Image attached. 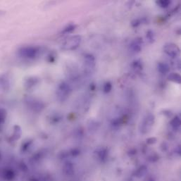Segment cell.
Returning <instances> with one entry per match:
<instances>
[{
	"label": "cell",
	"instance_id": "obj_1",
	"mask_svg": "<svg viewBox=\"0 0 181 181\" xmlns=\"http://www.w3.org/2000/svg\"><path fill=\"white\" fill-rule=\"evenodd\" d=\"M81 37L80 35H74L68 38L62 45L61 48L63 50H74L80 45Z\"/></svg>",
	"mask_w": 181,
	"mask_h": 181
},
{
	"label": "cell",
	"instance_id": "obj_2",
	"mask_svg": "<svg viewBox=\"0 0 181 181\" xmlns=\"http://www.w3.org/2000/svg\"><path fill=\"white\" fill-rule=\"evenodd\" d=\"M71 92V87L66 83H62L57 89V96L60 101H64L69 97Z\"/></svg>",
	"mask_w": 181,
	"mask_h": 181
},
{
	"label": "cell",
	"instance_id": "obj_3",
	"mask_svg": "<svg viewBox=\"0 0 181 181\" xmlns=\"http://www.w3.org/2000/svg\"><path fill=\"white\" fill-rule=\"evenodd\" d=\"M164 51L168 56L171 58L177 57L180 53L179 47L173 43H168L164 45Z\"/></svg>",
	"mask_w": 181,
	"mask_h": 181
},
{
	"label": "cell",
	"instance_id": "obj_4",
	"mask_svg": "<svg viewBox=\"0 0 181 181\" xmlns=\"http://www.w3.org/2000/svg\"><path fill=\"white\" fill-rule=\"evenodd\" d=\"M154 123V116L152 114H149L145 117L143 120L141 126V132L143 134H145L149 132V130L151 128Z\"/></svg>",
	"mask_w": 181,
	"mask_h": 181
},
{
	"label": "cell",
	"instance_id": "obj_5",
	"mask_svg": "<svg viewBox=\"0 0 181 181\" xmlns=\"http://www.w3.org/2000/svg\"><path fill=\"white\" fill-rule=\"evenodd\" d=\"M85 71L86 74H92L95 67V59L92 54H87L85 57Z\"/></svg>",
	"mask_w": 181,
	"mask_h": 181
},
{
	"label": "cell",
	"instance_id": "obj_6",
	"mask_svg": "<svg viewBox=\"0 0 181 181\" xmlns=\"http://www.w3.org/2000/svg\"><path fill=\"white\" fill-rule=\"evenodd\" d=\"M38 52H39V50L37 47H23L20 50V54L24 57L32 58L37 56Z\"/></svg>",
	"mask_w": 181,
	"mask_h": 181
},
{
	"label": "cell",
	"instance_id": "obj_7",
	"mask_svg": "<svg viewBox=\"0 0 181 181\" xmlns=\"http://www.w3.org/2000/svg\"><path fill=\"white\" fill-rule=\"evenodd\" d=\"M142 38H137L135 39L134 41L131 43V49L134 52H139L141 50V47H142Z\"/></svg>",
	"mask_w": 181,
	"mask_h": 181
},
{
	"label": "cell",
	"instance_id": "obj_8",
	"mask_svg": "<svg viewBox=\"0 0 181 181\" xmlns=\"http://www.w3.org/2000/svg\"><path fill=\"white\" fill-rule=\"evenodd\" d=\"M147 173V168L145 166H140L139 169L135 171V176L137 178H142L144 175H145Z\"/></svg>",
	"mask_w": 181,
	"mask_h": 181
},
{
	"label": "cell",
	"instance_id": "obj_9",
	"mask_svg": "<svg viewBox=\"0 0 181 181\" xmlns=\"http://www.w3.org/2000/svg\"><path fill=\"white\" fill-rule=\"evenodd\" d=\"M167 78L168 80L171 82H173V83H178V84L180 83L181 81L180 76L178 74H177V73H171V74H170L169 75Z\"/></svg>",
	"mask_w": 181,
	"mask_h": 181
},
{
	"label": "cell",
	"instance_id": "obj_10",
	"mask_svg": "<svg viewBox=\"0 0 181 181\" xmlns=\"http://www.w3.org/2000/svg\"><path fill=\"white\" fill-rule=\"evenodd\" d=\"M157 68H158L159 71L162 74H168L170 70L169 65L165 63H159L157 65Z\"/></svg>",
	"mask_w": 181,
	"mask_h": 181
},
{
	"label": "cell",
	"instance_id": "obj_11",
	"mask_svg": "<svg viewBox=\"0 0 181 181\" xmlns=\"http://www.w3.org/2000/svg\"><path fill=\"white\" fill-rule=\"evenodd\" d=\"M63 172L66 175H71L74 172V168L72 164L71 163H67L63 167Z\"/></svg>",
	"mask_w": 181,
	"mask_h": 181
},
{
	"label": "cell",
	"instance_id": "obj_12",
	"mask_svg": "<svg viewBox=\"0 0 181 181\" xmlns=\"http://www.w3.org/2000/svg\"><path fill=\"white\" fill-rule=\"evenodd\" d=\"M171 125L174 129H179L180 126V120L178 116H175L171 121Z\"/></svg>",
	"mask_w": 181,
	"mask_h": 181
},
{
	"label": "cell",
	"instance_id": "obj_13",
	"mask_svg": "<svg viewBox=\"0 0 181 181\" xmlns=\"http://www.w3.org/2000/svg\"><path fill=\"white\" fill-rule=\"evenodd\" d=\"M4 177L8 180H12L14 178V173L12 171H11V170H7V171H5Z\"/></svg>",
	"mask_w": 181,
	"mask_h": 181
},
{
	"label": "cell",
	"instance_id": "obj_14",
	"mask_svg": "<svg viewBox=\"0 0 181 181\" xmlns=\"http://www.w3.org/2000/svg\"><path fill=\"white\" fill-rule=\"evenodd\" d=\"M98 155H99V157H100V159L102 161L105 160L106 159V157H107V149H101V150L99 151Z\"/></svg>",
	"mask_w": 181,
	"mask_h": 181
},
{
	"label": "cell",
	"instance_id": "obj_15",
	"mask_svg": "<svg viewBox=\"0 0 181 181\" xmlns=\"http://www.w3.org/2000/svg\"><path fill=\"white\" fill-rule=\"evenodd\" d=\"M157 4H159L161 7L162 8H166V7L169 6V5L170 4V1H168V0H166V1H157Z\"/></svg>",
	"mask_w": 181,
	"mask_h": 181
},
{
	"label": "cell",
	"instance_id": "obj_16",
	"mask_svg": "<svg viewBox=\"0 0 181 181\" xmlns=\"http://www.w3.org/2000/svg\"><path fill=\"white\" fill-rule=\"evenodd\" d=\"M111 89H112V85L109 82H107L104 87V92L105 93H109L111 90Z\"/></svg>",
	"mask_w": 181,
	"mask_h": 181
},
{
	"label": "cell",
	"instance_id": "obj_17",
	"mask_svg": "<svg viewBox=\"0 0 181 181\" xmlns=\"http://www.w3.org/2000/svg\"><path fill=\"white\" fill-rule=\"evenodd\" d=\"M6 116V113L4 109H0V122L4 121Z\"/></svg>",
	"mask_w": 181,
	"mask_h": 181
},
{
	"label": "cell",
	"instance_id": "obj_18",
	"mask_svg": "<svg viewBox=\"0 0 181 181\" xmlns=\"http://www.w3.org/2000/svg\"><path fill=\"white\" fill-rule=\"evenodd\" d=\"M147 37L148 38V40H149L150 43H152V42H154V35H153L152 31H151V30L148 31L147 34Z\"/></svg>",
	"mask_w": 181,
	"mask_h": 181
},
{
	"label": "cell",
	"instance_id": "obj_19",
	"mask_svg": "<svg viewBox=\"0 0 181 181\" xmlns=\"http://www.w3.org/2000/svg\"><path fill=\"white\" fill-rule=\"evenodd\" d=\"M75 27H76V26H75V25H69V26L66 28V29L64 30V31H63V32H72L73 30H74Z\"/></svg>",
	"mask_w": 181,
	"mask_h": 181
},
{
	"label": "cell",
	"instance_id": "obj_20",
	"mask_svg": "<svg viewBox=\"0 0 181 181\" xmlns=\"http://www.w3.org/2000/svg\"><path fill=\"white\" fill-rule=\"evenodd\" d=\"M156 138H149L147 140V143L149 144H153L156 142Z\"/></svg>",
	"mask_w": 181,
	"mask_h": 181
},
{
	"label": "cell",
	"instance_id": "obj_21",
	"mask_svg": "<svg viewBox=\"0 0 181 181\" xmlns=\"http://www.w3.org/2000/svg\"><path fill=\"white\" fill-rule=\"evenodd\" d=\"M140 21H139V20H135L134 21L132 22V25L133 27H136L138 26V25H140Z\"/></svg>",
	"mask_w": 181,
	"mask_h": 181
},
{
	"label": "cell",
	"instance_id": "obj_22",
	"mask_svg": "<svg viewBox=\"0 0 181 181\" xmlns=\"http://www.w3.org/2000/svg\"><path fill=\"white\" fill-rule=\"evenodd\" d=\"M144 181H155V180H154V178L151 176V175H149V176H147V178H145Z\"/></svg>",
	"mask_w": 181,
	"mask_h": 181
}]
</instances>
